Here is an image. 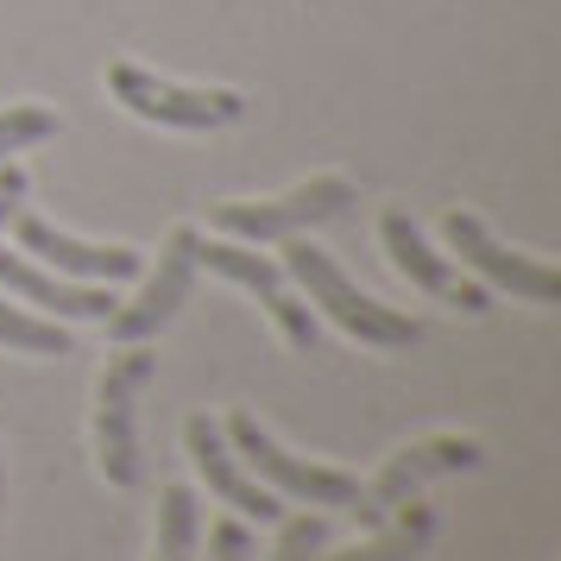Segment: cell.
Listing matches in <instances>:
<instances>
[{"mask_svg":"<svg viewBox=\"0 0 561 561\" xmlns=\"http://www.w3.org/2000/svg\"><path fill=\"white\" fill-rule=\"evenodd\" d=\"M196 259H203L215 278H228V284H240L247 297H259V309L272 316V329H278V341L290 354H316V316H309V304L290 290L278 259H265L259 247H247V240H221V233L203 240Z\"/></svg>","mask_w":561,"mask_h":561,"instance_id":"9c48e42d","label":"cell"},{"mask_svg":"<svg viewBox=\"0 0 561 561\" xmlns=\"http://www.w3.org/2000/svg\"><path fill=\"white\" fill-rule=\"evenodd\" d=\"M284 278L304 290V304L316 322H334V329L347 334V341H359V347H373V354H410L416 341H423V322H410L404 309L379 304V297H366L341 265H334V253H322L309 233H297V240H284Z\"/></svg>","mask_w":561,"mask_h":561,"instance_id":"6da1fadb","label":"cell"},{"mask_svg":"<svg viewBox=\"0 0 561 561\" xmlns=\"http://www.w3.org/2000/svg\"><path fill=\"white\" fill-rule=\"evenodd\" d=\"M221 435L233 442V455L253 467V480H265L278 499H290V505H322V511H354L359 505V473L297 460L290 448H278V435L265 430L253 410H233L228 423H221Z\"/></svg>","mask_w":561,"mask_h":561,"instance_id":"5b68a950","label":"cell"},{"mask_svg":"<svg viewBox=\"0 0 561 561\" xmlns=\"http://www.w3.org/2000/svg\"><path fill=\"white\" fill-rule=\"evenodd\" d=\"M196 561H253V530H247V517H215L208 524V556Z\"/></svg>","mask_w":561,"mask_h":561,"instance_id":"d6986e66","label":"cell"},{"mask_svg":"<svg viewBox=\"0 0 561 561\" xmlns=\"http://www.w3.org/2000/svg\"><path fill=\"white\" fill-rule=\"evenodd\" d=\"M158 379V347L152 341H127L114 347L95 379V416H89V442H95V473L114 492L146 485V455H139V398Z\"/></svg>","mask_w":561,"mask_h":561,"instance_id":"7a4b0ae2","label":"cell"},{"mask_svg":"<svg viewBox=\"0 0 561 561\" xmlns=\"http://www.w3.org/2000/svg\"><path fill=\"white\" fill-rule=\"evenodd\" d=\"M13 240H20V253H26V259L51 265V272H64V278H82V284H121V278H139V272H146L139 247L64 233L57 221L32 215V208H20V215H13Z\"/></svg>","mask_w":561,"mask_h":561,"instance_id":"7c38bea8","label":"cell"},{"mask_svg":"<svg viewBox=\"0 0 561 561\" xmlns=\"http://www.w3.org/2000/svg\"><path fill=\"white\" fill-rule=\"evenodd\" d=\"M480 460H485V442H480V435H460V430L416 435V442H404L398 455H385V467H379L366 485H359L354 517H359V524H385V517L404 505V499H416L423 485L448 480V473H473Z\"/></svg>","mask_w":561,"mask_h":561,"instance_id":"52a82bcc","label":"cell"},{"mask_svg":"<svg viewBox=\"0 0 561 561\" xmlns=\"http://www.w3.org/2000/svg\"><path fill=\"white\" fill-rule=\"evenodd\" d=\"M442 253L455 259L467 278H480L485 290H511L517 304H542V309L561 304L556 265H542V259L505 247V240L485 228L480 215H467V208H448V215H442Z\"/></svg>","mask_w":561,"mask_h":561,"instance_id":"8992f818","label":"cell"},{"mask_svg":"<svg viewBox=\"0 0 561 561\" xmlns=\"http://www.w3.org/2000/svg\"><path fill=\"white\" fill-rule=\"evenodd\" d=\"M0 290L20 297L26 309H38V316H51V322H107V316H114V284L64 278L51 265L26 259L20 247H13V253L0 247Z\"/></svg>","mask_w":561,"mask_h":561,"instance_id":"4fadbf2b","label":"cell"},{"mask_svg":"<svg viewBox=\"0 0 561 561\" xmlns=\"http://www.w3.org/2000/svg\"><path fill=\"white\" fill-rule=\"evenodd\" d=\"M322 549H329V524H322L316 511L278 517V549H272V561H316Z\"/></svg>","mask_w":561,"mask_h":561,"instance_id":"ac0fdd59","label":"cell"},{"mask_svg":"<svg viewBox=\"0 0 561 561\" xmlns=\"http://www.w3.org/2000/svg\"><path fill=\"white\" fill-rule=\"evenodd\" d=\"M107 95L127 107L133 121L164 133H221L233 121H247V95L240 89H221V82H171L146 70V64H107Z\"/></svg>","mask_w":561,"mask_h":561,"instance_id":"3957f363","label":"cell"},{"mask_svg":"<svg viewBox=\"0 0 561 561\" xmlns=\"http://www.w3.org/2000/svg\"><path fill=\"white\" fill-rule=\"evenodd\" d=\"M183 455H190V467H196V480H203L208 492L233 511V517H247V524H278V517H284V499L265 480L247 473V460L233 455V442L221 435L215 416L196 410V416L183 423Z\"/></svg>","mask_w":561,"mask_h":561,"instance_id":"8fae6325","label":"cell"},{"mask_svg":"<svg viewBox=\"0 0 561 561\" xmlns=\"http://www.w3.org/2000/svg\"><path fill=\"white\" fill-rule=\"evenodd\" d=\"M26 190H32V178H26V164L13 158V164H0V233L13 228V215L26 208Z\"/></svg>","mask_w":561,"mask_h":561,"instance_id":"ffe728a7","label":"cell"},{"mask_svg":"<svg viewBox=\"0 0 561 561\" xmlns=\"http://www.w3.org/2000/svg\"><path fill=\"white\" fill-rule=\"evenodd\" d=\"M196 247H203V233L190 228V221H178V228L164 233L158 265L139 278V297L114 304V316H107V341H114V347H127V341H158V334L178 322V309L196 297V272H203Z\"/></svg>","mask_w":561,"mask_h":561,"instance_id":"ba28073f","label":"cell"},{"mask_svg":"<svg viewBox=\"0 0 561 561\" xmlns=\"http://www.w3.org/2000/svg\"><path fill=\"white\" fill-rule=\"evenodd\" d=\"M57 107L45 102H7L0 107V164H13L20 152H32V146H45V139H57Z\"/></svg>","mask_w":561,"mask_h":561,"instance_id":"e0dca14e","label":"cell"},{"mask_svg":"<svg viewBox=\"0 0 561 561\" xmlns=\"http://www.w3.org/2000/svg\"><path fill=\"white\" fill-rule=\"evenodd\" d=\"M347 203H354V183L341 171H322V178L290 183L278 196H259V203H215L208 208V228L221 240H247V247H284V240L334 221Z\"/></svg>","mask_w":561,"mask_h":561,"instance_id":"277c9868","label":"cell"},{"mask_svg":"<svg viewBox=\"0 0 561 561\" xmlns=\"http://www.w3.org/2000/svg\"><path fill=\"white\" fill-rule=\"evenodd\" d=\"M0 347L7 354H32V359H64L70 354V322H51V316L26 309L20 297L7 304V290H0Z\"/></svg>","mask_w":561,"mask_h":561,"instance_id":"2e32d148","label":"cell"},{"mask_svg":"<svg viewBox=\"0 0 561 561\" xmlns=\"http://www.w3.org/2000/svg\"><path fill=\"white\" fill-rule=\"evenodd\" d=\"M379 247H385V259H391V272H398V278H410L423 297L460 309V316H485V309H492V290H485L480 278H467V272H460L442 247H430V233L410 221L404 203H391L379 215Z\"/></svg>","mask_w":561,"mask_h":561,"instance_id":"30bf717a","label":"cell"},{"mask_svg":"<svg viewBox=\"0 0 561 561\" xmlns=\"http://www.w3.org/2000/svg\"><path fill=\"white\" fill-rule=\"evenodd\" d=\"M379 536H366V542H354V549H334V556H316V561H416L430 556L435 530H442V511L423 505V492L416 499H404V505L391 511L385 524H373Z\"/></svg>","mask_w":561,"mask_h":561,"instance_id":"5bb4252c","label":"cell"},{"mask_svg":"<svg viewBox=\"0 0 561 561\" xmlns=\"http://www.w3.org/2000/svg\"><path fill=\"white\" fill-rule=\"evenodd\" d=\"M203 549V505L190 485L158 492V530H152V561H196Z\"/></svg>","mask_w":561,"mask_h":561,"instance_id":"9a60e30c","label":"cell"},{"mask_svg":"<svg viewBox=\"0 0 561 561\" xmlns=\"http://www.w3.org/2000/svg\"><path fill=\"white\" fill-rule=\"evenodd\" d=\"M0 505H7V460H0Z\"/></svg>","mask_w":561,"mask_h":561,"instance_id":"44dd1931","label":"cell"}]
</instances>
